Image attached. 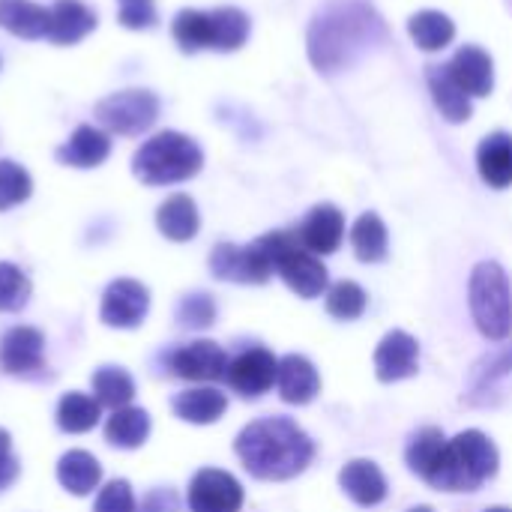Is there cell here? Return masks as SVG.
Here are the masks:
<instances>
[{
    "mask_svg": "<svg viewBox=\"0 0 512 512\" xmlns=\"http://www.w3.org/2000/svg\"><path fill=\"white\" fill-rule=\"evenodd\" d=\"M234 453L255 480L282 483L303 474L315 456L312 438L288 417H264L249 423L237 441Z\"/></svg>",
    "mask_w": 512,
    "mask_h": 512,
    "instance_id": "1",
    "label": "cell"
},
{
    "mask_svg": "<svg viewBox=\"0 0 512 512\" xmlns=\"http://www.w3.org/2000/svg\"><path fill=\"white\" fill-rule=\"evenodd\" d=\"M384 36L381 18L357 3V0H336L324 6L312 27H309V57L321 72H339L351 66L369 45Z\"/></svg>",
    "mask_w": 512,
    "mask_h": 512,
    "instance_id": "2",
    "label": "cell"
},
{
    "mask_svg": "<svg viewBox=\"0 0 512 512\" xmlns=\"http://www.w3.org/2000/svg\"><path fill=\"white\" fill-rule=\"evenodd\" d=\"M498 465L501 456L492 438L477 429H468L447 441L438 462L423 480L441 492H477L486 480L498 474Z\"/></svg>",
    "mask_w": 512,
    "mask_h": 512,
    "instance_id": "3",
    "label": "cell"
},
{
    "mask_svg": "<svg viewBox=\"0 0 512 512\" xmlns=\"http://www.w3.org/2000/svg\"><path fill=\"white\" fill-rule=\"evenodd\" d=\"M204 165L201 147L183 132H159L144 141L132 159V171L147 186H171L195 177Z\"/></svg>",
    "mask_w": 512,
    "mask_h": 512,
    "instance_id": "4",
    "label": "cell"
},
{
    "mask_svg": "<svg viewBox=\"0 0 512 512\" xmlns=\"http://www.w3.org/2000/svg\"><path fill=\"white\" fill-rule=\"evenodd\" d=\"M468 303L477 330L492 339L504 342L512 333V288L510 276L495 261H480L468 282Z\"/></svg>",
    "mask_w": 512,
    "mask_h": 512,
    "instance_id": "5",
    "label": "cell"
},
{
    "mask_svg": "<svg viewBox=\"0 0 512 512\" xmlns=\"http://www.w3.org/2000/svg\"><path fill=\"white\" fill-rule=\"evenodd\" d=\"M273 264V270L285 279V285L303 297V300H312V297H321L327 291V267L318 261V255H312L297 234L291 231H273V234H264L258 240Z\"/></svg>",
    "mask_w": 512,
    "mask_h": 512,
    "instance_id": "6",
    "label": "cell"
},
{
    "mask_svg": "<svg viewBox=\"0 0 512 512\" xmlns=\"http://www.w3.org/2000/svg\"><path fill=\"white\" fill-rule=\"evenodd\" d=\"M159 117V99L150 90L111 93L96 105V120L117 135H141Z\"/></svg>",
    "mask_w": 512,
    "mask_h": 512,
    "instance_id": "7",
    "label": "cell"
},
{
    "mask_svg": "<svg viewBox=\"0 0 512 512\" xmlns=\"http://www.w3.org/2000/svg\"><path fill=\"white\" fill-rule=\"evenodd\" d=\"M210 270L216 279L225 282H240V285H261L267 282L276 270L264 252V246L255 240L249 246H234V243H219L210 255Z\"/></svg>",
    "mask_w": 512,
    "mask_h": 512,
    "instance_id": "8",
    "label": "cell"
},
{
    "mask_svg": "<svg viewBox=\"0 0 512 512\" xmlns=\"http://www.w3.org/2000/svg\"><path fill=\"white\" fill-rule=\"evenodd\" d=\"M150 309V291L135 282V279H114L105 294H102V306H99V321L105 327H117V330H132L147 318Z\"/></svg>",
    "mask_w": 512,
    "mask_h": 512,
    "instance_id": "9",
    "label": "cell"
},
{
    "mask_svg": "<svg viewBox=\"0 0 512 512\" xmlns=\"http://www.w3.org/2000/svg\"><path fill=\"white\" fill-rule=\"evenodd\" d=\"M186 504L189 512H240L243 486L228 471L204 468L192 477Z\"/></svg>",
    "mask_w": 512,
    "mask_h": 512,
    "instance_id": "10",
    "label": "cell"
},
{
    "mask_svg": "<svg viewBox=\"0 0 512 512\" xmlns=\"http://www.w3.org/2000/svg\"><path fill=\"white\" fill-rule=\"evenodd\" d=\"M276 375H279V360L270 351H264V348H252V351L240 354L225 369L228 387L234 393L246 396V399L264 396L276 384Z\"/></svg>",
    "mask_w": 512,
    "mask_h": 512,
    "instance_id": "11",
    "label": "cell"
},
{
    "mask_svg": "<svg viewBox=\"0 0 512 512\" xmlns=\"http://www.w3.org/2000/svg\"><path fill=\"white\" fill-rule=\"evenodd\" d=\"M168 369H171V375H177L183 381H219V378H225L228 357L216 342L198 339V342L177 348L168 357Z\"/></svg>",
    "mask_w": 512,
    "mask_h": 512,
    "instance_id": "12",
    "label": "cell"
},
{
    "mask_svg": "<svg viewBox=\"0 0 512 512\" xmlns=\"http://www.w3.org/2000/svg\"><path fill=\"white\" fill-rule=\"evenodd\" d=\"M417 369H420V345L414 336H408L405 330H393L378 342V348H375L378 381H384V384L405 381V378L417 375Z\"/></svg>",
    "mask_w": 512,
    "mask_h": 512,
    "instance_id": "13",
    "label": "cell"
},
{
    "mask_svg": "<svg viewBox=\"0 0 512 512\" xmlns=\"http://www.w3.org/2000/svg\"><path fill=\"white\" fill-rule=\"evenodd\" d=\"M45 360V336L36 327H12L0 339V369L6 375H33Z\"/></svg>",
    "mask_w": 512,
    "mask_h": 512,
    "instance_id": "14",
    "label": "cell"
},
{
    "mask_svg": "<svg viewBox=\"0 0 512 512\" xmlns=\"http://www.w3.org/2000/svg\"><path fill=\"white\" fill-rule=\"evenodd\" d=\"M297 237L312 255H333L345 237V216L333 204H318L303 219Z\"/></svg>",
    "mask_w": 512,
    "mask_h": 512,
    "instance_id": "15",
    "label": "cell"
},
{
    "mask_svg": "<svg viewBox=\"0 0 512 512\" xmlns=\"http://www.w3.org/2000/svg\"><path fill=\"white\" fill-rule=\"evenodd\" d=\"M450 75L456 78V84L468 93V96H489L495 87V66L492 57L477 48V45H465L453 54V60L447 63Z\"/></svg>",
    "mask_w": 512,
    "mask_h": 512,
    "instance_id": "16",
    "label": "cell"
},
{
    "mask_svg": "<svg viewBox=\"0 0 512 512\" xmlns=\"http://www.w3.org/2000/svg\"><path fill=\"white\" fill-rule=\"evenodd\" d=\"M276 387H279L282 402H288V405H309L321 393V375H318V369L306 357L288 354L285 360H279Z\"/></svg>",
    "mask_w": 512,
    "mask_h": 512,
    "instance_id": "17",
    "label": "cell"
},
{
    "mask_svg": "<svg viewBox=\"0 0 512 512\" xmlns=\"http://www.w3.org/2000/svg\"><path fill=\"white\" fill-rule=\"evenodd\" d=\"M339 486L360 507H378L387 498V480H384L381 468L369 459L348 462L339 474Z\"/></svg>",
    "mask_w": 512,
    "mask_h": 512,
    "instance_id": "18",
    "label": "cell"
},
{
    "mask_svg": "<svg viewBox=\"0 0 512 512\" xmlns=\"http://www.w3.org/2000/svg\"><path fill=\"white\" fill-rule=\"evenodd\" d=\"M111 153V138L96 129V126H78L72 138L57 147V162L72 165V168H96L108 159Z\"/></svg>",
    "mask_w": 512,
    "mask_h": 512,
    "instance_id": "19",
    "label": "cell"
},
{
    "mask_svg": "<svg viewBox=\"0 0 512 512\" xmlns=\"http://www.w3.org/2000/svg\"><path fill=\"white\" fill-rule=\"evenodd\" d=\"M174 414L183 420V423H192V426H210L216 420L225 417L228 411V399L225 393L213 390V387H195V390H183L174 396L171 402Z\"/></svg>",
    "mask_w": 512,
    "mask_h": 512,
    "instance_id": "20",
    "label": "cell"
},
{
    "mask_svg": "<svg viewBox=\"0 0 512 512\" xmlns=\"http://www.w3.org/2000/svg\"><path fill=\"white\" fill-rule=\"evenodd\" d=\"M96 27V12L87 9L81 0H57L51 6V27L48 39L57 45H75Z\"/></svg>",
    "mask_w": 512,
    "mask_h": 512,
    "instance_id": "21",
    "label": "cell"
},
{
    "mask_svg": "<svg viewBox=\"0 0 512 512\" xmlns=\"http://www.w3.org/2000/svg\"><path fill=\"white\" fill-rule=\"evenodd\" d=\"M477 171L492 189L512 186V135L495 132L477 147Z\"/></svg>",
    "mask_w": 512,
    "mask_h": 512,
    "instance_id": "22",
    "label": "cell"
},
{
    "mask_svg": "<svg viewBox=\"0 0 512 512\" xmlns=\"http://www.w3.org/2000/svg\"><path fill=\"white\" fill-rule=\"evenodd\" d=\"M57 483L69 495H78V498L93 495L102 483V465L87 450H69L57 462Z\"/></svg>",
    "mask_w": 512,
    "mask_h": 512,
    "instance_id": "23",
    "label": "cell"
},
{
    "mask_svg": "<svg viewBox=\"0 0 512 512\" xmlns=\"http://www.w3.org/2000/svg\"><path fill=\"white\" fill-rule=\"evenodd\" d=\"M0 27L21 39H42L51 27V9L30 0H0Z\"/></svg>",
    "mask_w": 512,
    "mask_h": 512,
    "instance_id": "24",
    "label": "cell"
},
{
    "mask_svg": "<svg viewBox=\"0 0 512 512\" xmlns=\"http://www.w3.org/2000/svg\"><path fill=\"white\" fill-rule=\"evenodd\" d=\"M156 228L174 243L192 240L201 228V216H198L195 201L189 195L165 198V204H159V210H156Z\"/></svg>",
    "mask_w": 512,
    "mask_h": 512,
    "instance_id": "25",
    "label": "cell"
},
{
    "mask_svg": "<svg viewBox=\"0 0 512 512\" xmlns=\"http://www.w3.org/2000/svg\"><path fill=\"white\" fill-rule=\"evenodd\" d=\"M426 81H429V90H432L438 111L450 123H465L471 117V96L456 84V78L450 75L447 66H429Z\"/></svg>",
    "mask_w": 512,
    "mask_h": 512,
    "instance_id": "26",
    "label": "cell"
},
{
    "mask_svg": "<svg viewBox=\"0 0 512 512\" xmlns=\"http://www.w3.org/2000/svg\"><path fill=\"white\" fill-rule=\"evenodd\" d=\"M150 438V414L144 408H117L105 423V441L120 450H138Z\"/></svg>",
    "mask_w": 512,
    "mask_h": 512,
    "instance_id": "27",
    "label": "cell"
},
{
    "mask_svg": "<svg viewBox=\"0 0 512 512\" xmlns=\"http://www.w3.org/2000/svg\"><path fill=\"white\" fill-rule=\"evenodd\" d=\"M408 33H411V39H414L423 51H441V48H447V45L453 42L456 24H453L444 12H438V9H423V12L411 15Z\"/></svg>",
    "mask_w": 512,
    "mask_h": 512,
    "instance_id": "28",
    "label": "cell"
},
{
    "mask_svg": "<svg viewBox=\"0 0 512 512\" xmlns=\"http://www.w3.org/2000/svg\"><path fill=\"white\" fill-rule=\"evenodd\" d=\"M387 225L381 222L378 213H363L354 228H351V246H354V255L363 261V264H375V261H384L387 258Z\"/></svg>",
    "mask_w": 512,
    "mask_h": 512,
    "instance_id": "29",
    "label": "cell"
},
{
    "mask_svg": "<svg viewBox=\"0 0 512 512\" xmlns=\"http://www.w3.org/2000/svg\"><path fill=\"white\" fill-rule=\"evenodd\" d=\"M102 417V405L87 393H66L57 402V426L69 435L90 432Z\"/></svg>",
    "mask_w": 512,
    "mask_h": 512,
    "instance_id": "30",
    "label": "cell"
},
{
    "mask_svg": "<svg viewBox=\"0 0 512 512\" xmlns=\"http://www.w3.org/2000/svg\"><path fill=\"white\" fill-rule=\"evenodd\" d=\"M171 33L183 51L213 48V15L201 12V9H183V12H177Z\"/></svg>",
    "mask_w": 512,
    "mask_h": 512,
    "instance_id": "31",
    "label": "cell"
},
{
    "mask_svg": "<svg viewBox=\"0 0 512 512\" xmlns=\"http://www.w3.org/2000/svg\"><path fill=\"white\" fill-rule=\"evenodd\" d=\"M93 396L99 405L117 411V408H126L132 399H135V381L129 372L123 369H114V366H105L93 375Z\"/></svg>",
    "mask_w": 512,
    "mask_h": 512,
    "instance_id": "32",
    "label": "cell"
},
{
    "mask_svg": "<svg viewBox=\"0 0 512 512\" xmlns=\"http://www.w3.org/2000/svg\"><path fill=\"white\" fill-rule=\"evenodd\" d=\"M210 15H213V48L216 51H237L249 36V15L234 9V6L213 9Z\"/></svg>",
    "mask_w": 512,
    "mask_h": 512,
    "instance_id": "33",
    "label": "cell"
},
{
    "mask_svg": "<svg viewBox=\"0 0 512 512\" xmlns=\"http://www.w3.org/2000/svg\"><path fill=\"white\" fill-rule=\"evenodd\" d=\"M447 447V438L441 429H423L411 438L408 450H405V459H408V468L417 474V477H426L432 471V465L438 462L441 450Z\"/></svg>",
    "mask_w": 512,
    "mask_h": 512,
    "instance_id": "34",
    "label": "cell"
},
{
    "mask_svg": "<svg viewBox=\"0 0 512 512\" xmlns=\"http://www.w3.org/2000/svg\"><path fill=\"white\" fill-rule=\"evenodd\" d=\"M366 291L357 282H336L327 291V312L339 321H357L366 312Z\"/></svg>",
    "mask_w": 512,
    "mask_h": 512,
    "instance_id": "35",
    "label": "cell"
},
{
    "mask_svg": "<svg viewBox=\"0 0 512 512\" xmlns=\"http://www.w3.org/2000/svg\"><path fill=\"white\" fill-rule=\"evenodd\" d=\"M30 192H33L30 174L12 159H0V213L24 204L30 198Z\"/></svg>",
    "mask_w": 512,
    "mask_h": 512,
    "instance_id": "36",
    "label": "cell"
},
{
    "mask_svg": "<svg viewBox=\"0 0 512 512\" xmlns=\"http://www.w3.org/2000/svg\"><path fill=\"white\" fill-rule=\"evenodd\" d=\"M30 300V279L21 267L0 261V312H18Z\"/></svg>",
    "mask_w": 512,
    "mask_h": 512,
    "instance_id": "37",
    "label": "cell"
},
{
    "mask_svg": "<svg viewBox=\"0 0 512 512\" xmlns=\"http://www.w3.org/2000/svg\"><path fill=\"white\" fill-rule=\"evenodd\" d=\"M177 321L183 327H210L216 321V303L207 297V294H189L183 297V303L177 306Z\"/></svg>",
    "mask_w": 512,
    "mask_h": 512,
    "instance_id": "38",
    "label": "cell"
},
{
    "mask_svg": "<svg viewBox=\"0 0 512 512\" xmlns=\"http://www.w3.org/2000/svg\"><path fill=\"white\" fill-rule=\"evenodd\" d=\"M93 512H138L135 492L126 480H114L105 489H99V498L93 504Z\"/></svg>",
    "mask_w": 512,
    "mask_h": 512,
    "instance_id": "39",
    "label": "cell"
},
{
    "mask_svg": "<svg viewBox=\"0 0 512 512\" xmlns=\"http://www.w3.org/2000/svg\"><path fill=\"white\" fill-rule=\"evenodd\" d=\"M120 24L129 30H144L156 24V0H117Z\"/></svg>",
    "mask_w": 512,
    "mask_h": 512,
    "instance_id": "40",
    "label": "cell"
},
{
    "mask_svg": "<svg viewBox=\"0 0 512 512\" xmlns=\"http://www.w3.org/2000/svg\"><path fill=\"white\" fill-rule=\"evenodd\" d=\"M512 372V342L510 345H504L501 351H495L492 357H486L477 369H474V384L477 387H489V384H495L498 378H504V375H510Z\"/></svg>",
    "mask_w": 512,
    "mask_h": 512,
    "instance_id": "41",
    "label": "cell"
},
{
    "mask_svg": "<svg viewBox=\"0 0 512 512\" xmlns=\"http://www.w3.org/2000/svg\"><path fill=\"white\" fill-rule=\"evenodd\" d=\"M18 477V459L12 456V438L6 429H0V492L9 489Z\"/></svg>",
    "mask_w": 512,
    "mask_h": 512,
    "instance_id": "42",
    "label": "cell"
},
{
    "mask_svg": "<svg viewBox=\"0 0 512 512\" xmlns=\"http://www.w3.org/2000/svg\"><path fill=\"white\" fill-rule=\"evenodd\" d=\"M138 512H180V501L171 489H153L144 501H141V510Z\"/></svg>",
    "mask_w": 512,
    "mask_h": 512,
    "instance_id": "43",
    "label": "cell"
},
{
    "mask_svg": "<svg viewBox=\"0 0 512 512\" xmlns=\"http://www.w3.org/2000/svg\"><path fill=\"white\" fill-rule=\"evenodd\" d=\"M408 512H435V510H432V507H411Z\"/></svg>",
    "mask_w": 512,
    "mask_h": 512,
    "instance_id": "44",
    "label": "cell"
},
{
    "mask_svg": "<svg viewBox=\"0 0 512 512\" xmlns=\"http://www.w3.org/2000/svg\"><path fill=\"white\" fill-rule=\"evenodd\" d=\"M486 512H512V510H507V507H492V510H486Z\"/></svg>",
    "mask_w": 512,
    "mask_h": 512,
    "instance_id": "45",
    "label": "cell"
}]
</instances>
